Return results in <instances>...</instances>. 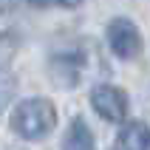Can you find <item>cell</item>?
<instances>
[{
	"mask_svg": "<svg viewBox=\"0 0 150 150\" xmlns=\"http://www.w3.org/2000/svg\"><path fill=\"white\" fill-rule=\"evenodd\" d=\"M57 3H59V6H65V8H76L82 0H57Z\"/></svg>",
	"mask_w": 150,
	"mask_h": 150,
	"instance_id": "9",
	"label": "cell"
},
{
	"mask_svg": "<svg viewBox=\"0 0 150 150\" xmlns=\"http://www.w3.org/2000/svg\"><path fill=\"white\" fill-rule=\"evenodd\" d=\"M11 93H14V79L3 71V74H0V108L11 99Z\"/></svg>",
	"mask_w": 150,
	"mask_h": 150,
	"instance_id": "7",
	"label": "cell"
},
{
	"mask_svg": "<svg viewBox=\"0 0 150 150\" xmlns=\"http://www.w3.org/2000/svg\"><path fill=\"white\" fill-rule=\"evenodd\" d=\"M54 125H57V110L48 99H40V96L23 99L11 113V130L28 142L48 136L54 130Z\"/></svg>",
	"mask_w": 150,
	"mask_h": 150,
	"instance_id": "1",
	"label": "cell"
},
{
	"mask_svg": "<svg viewBox=\"0 0 150 150\" xmlns=\"http://www.w3.org/2000/svg\"><path fill=\"white\" fill-rule=\"evenodd\" d=\"M62 150H93V133L85 125V119H74L65 130Z\"/></svg>",
	"mask_w": 150,
	"mask_h": 150,
	"instance_id": "6",
	"label": "cell"
},
{
	"mask_svg": "<svg viewBox=\"0 0 150 150\" xmlns=\"http://www.w3.org/2000/svg\"><path fill=\"white\" fill-rule=\"evenodd\" d=\"M108 45L119 59H133L142 51V34L127 17H116L108 23Z\"/></svg>",
	"mask_w": 150,
	"mask_h": 150,
	"instance_id": "2",
	"label": "cell"
},
{
	"mask_svg": "<svg viewBox=\"0 0 150 150\" xmlns=\"http://www.w3.org/2000/svg\"><path fill=\"white\" fill-rule=\"evenodd\" d=\"M119 150H150V127L144 122H127L116 136Z\"/></svg>",
	"mask_w": 150,
	"mask_h": 150,
	"instance_id": "4",
	"label": "cell"
},
{
	"mask_svg": "<svg viewBox=\"0 0 150 150\" xmlns=\"http://www.w3.org/2000/svg\"><path fill=\"white\" fill-rule=\"evenodd\" d=\"M51 74H54V82L57 85L71 88V85L79 82V59L71 57V54H57L51 59Z\"/></svg>",
	"mask_w": 150,
	"mask_h": 150,
	"instance_id": "5",
	"label": "cell"
},
{
	"mask_svg": "<svg viewBox=\"0 0 150 150\" xmlns=\"http://www.w3.org/2000/svg\"><path fill=\"white\" fill-rule=\"evenodd\" d=\"M11 6H14V0H0V14H3V11H8Z\"/></svg>",
	"mask_w": 150,
	"mask_h": 150,
	"instance_id": "10",
	"label": "cell"
},
{
	"mask_svg": "<svg viewBox=\"0 0 150 150\" xmlns=\"http://www.w3.org/2000/svg\"><path fill=\"white\" fill-rule=\"evenodd\" d=\"M91 108L105 122H125L127 119V96L116 85H96L91 91Z\"/></svg>",
	"mask_w": 150,
	"mask_h": 150,
	"instance_id": "3",
	"label": "cell"
},
{
	"mask_svg": "<svg viewBox=\"0 0 150 150\" xmlns=\"http://www.w3.org/2000/svg\"><path fill=\"white\" fill-rule=\"evenodd\" d=\"M28 3H31L34 8H48L51 3H57V0H28Z\"/></svg>",
	"mask_w": 150,
	"mask_h": 150,
	"instance_id": "8",
	"label": "cell"
}]
</instances>
